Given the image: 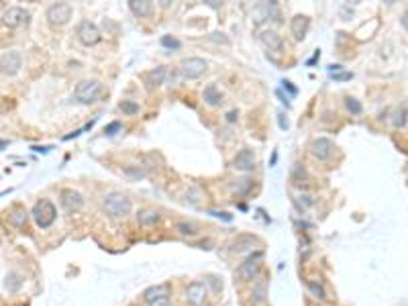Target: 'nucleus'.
<instances>
[{
	"mask_svg": "<svg viewBox=\"0 0 408 306\" xmlns=\"http://www.w3.org/2000/svg\"><path fill=\"white\" fill-rule=\"evenodd\" d=\"M102 208L106 210V215L118 219V217H127V215L131 212L133 204H131V198H129V196H124V194H120V192H110V194L104 196Z\"/></svg>",
	"mask_w": 408,
	"mask_h": 306,
	"instance_id": "nucleus-1",
	"label": "nucleus"
},
{
	"mask_svg": "<svg viewBox=\"0 0 408 306\" xmlns=\"http://www.w3.org/2000/svg\"><path fill=\"white\" fill-rule=\"evenodd\" d=\"M31 215H33V219H35V223H37L39 229H49L55 223V219H57V208H55V204L51 200L43 198V200H39L33 206Z\"/></svg>",
	"mask_w": 408,
	"mask_h": 306,
	"instance_id": "nucleus-2",
	"label": "nucleus"
},
{
	"mask_svg": "<svg viewBox=\"0 0 408 306\" xmlns=\"http://www.w3.org/2000/svg\"><path fill=\"white\" fill-rule=\"evenodd\" d=\"M261 261H263V251H255L251 253L239 267H237V276L243 280V282H253L259 271H261Z\"/></svg>",
	"mask_w": 408,
	"mask_h": 306,
	"instance_id": "nucleus-3",
	"label": "nucleus"
},
{
	"mask_svg": "<svg viewBox=\"0 0 408 306\" xmlns=\"http://www.w3.org/2000/svg\"><path fill=\"white\" fill-rule=\"evenodd\" d=\"M100 90H102V84L98 80H82L78 86H76V100L82 102V104H92L96 102V98L100 96Z\"/></svg>",
	"mask_w": 408,
	"mask_h": 306,
	"instance_id": "nucleus-4",
	"label": "nucleus"
},
{
	"mask_svg": "<svg viewBox=\"0 0 408 306\" xmlns=\"http://www.w3.org/2000/svg\"><path fill=\"white\" fill-rule=\"evenodd\" d=\"M206 70H208V64H206L202 57H188V59H184V62L180 64V68H178V72H180V76H182L184 80H196V78H200Z\"/></svg>",
	"mask_w": 408,
	"mask_h": 306,
	"instance_id": "nucleus-5",
	"label": "nucleus"
},
{
	"mask_svg": "<svg viewBox=\"0 0 408 306\" xmlns=\"http://www.w3.org/2000/svg\"><path fill=\"white\" fill-rule=\"evenodd\" d=\"M280 21V9H278V3H259L257 7H253V13H251V21L253 25H261L263 21Z\"/></svg>",
	"mask_w": 408,
	"mask_h": 306,
	"instance_id": "nucleus-6",
	"label": "nucleus"
},
{
	"mask_svg": "<svg viewBox=\"0 0 408 306\" xmlns=\"http://www.w3.org/2000/svg\"><path fill=\"white\" fill-rule=\"evenodd\" d=\"M72 13H74L72 5H68V3H55V5H51L47 9V21L53 27H61V25H66L72 19Z\"/></svg>",
	"mask_w": 408,
	"mask_h": 306,
	"instance_id": "nucleus-7",
	"label": "nucleus"
},
{
	"mask_svg": "<svg viewBox=\"0 0 408 306\" xmlns=\"http://www.w3.org/2000/svg\"><path fill=\"white\" fill-rule=\"evenodd\" d=\"M23 68V57L19 51H7L3 57H0V72H3L5 76H15L19 74Z\"/></svg>",
	"mask_w": 408,
	"mask_h": 306,
	"instance_id": "nucleus-8",
	"label": "nucleus"
},
{
	"mask_svg": "<svg viewBox=\"0 0 408 306\" xmlns=\"http://www.w3.org/2000/svg\"><path fill=\"white\" fill-rule=\"evenodd\" d=\"M76 35H78V39H80L82 45H96L100 41V31L90 21H82L78 25V29H76Z\"/></svg>",
	"mask_w": 408,
	"mask_h": 306,
	"instance_id": "nucleus-9",
	"label": "nucleus"
},
{
	"mask_svg": "<svg viewBox=\"0 0 408 306\" xmlns=\"http://www.w3.org/2000/svg\"><path fill=\"white\" fill-rule=\"evenodd\" d=\"M333 141L327 139V137H317L312 143H310V153L319 160V162H327L331 156H333Z\"/></svg>",
	"mask_w": 408,
	"mask_h": 306,
	"instance_id": "nucleus-10",
	"label": "nucleus"
},
{
	"mask_svg": "<svg viewBox=\"0 0 408 306\" xmlns=\"http://www.w3.org/2000/svg\"><path fill=\"white\" fill-rule=\"evenodd\" d=\"M206 294H208L206 284L196 280V282L188 284V288H186V302L192 304V306H200L206 300Z\"/></svg>",
	"mask_w": 408,
	"mask_h": 306,
	"instance_id": "nucleus-11",
	"label": "nucleus"
},
{
	"mask_svg": "<svg viewBox=\"0 0 408 306\" xmlns=\"http://www.w3.org/2000/svg\"><path fill=\"white\" fill-rule=\"evenodd\" d=\"M3 23H5L7 27H11V29H17V27H21L23 23H25V25L29 23V13H27L25 9H21V7H11V9L3 15Z\"/></svg>",
	"mask_w": 408,
	"mask_h": 306,
	"instance_id": "nucleus-12",
	"label": "nucleus"
},
{
	"mask_svg": "<svg viewBox=\"0 0 408 306\" xmlns=\"http://www.w3.org/2000/svg\"><path fill=\"white\" fill-rule=\"evenodd\" d=\"M233 168L239 172H251L255 168V153L251 149H241L233 160Z\"/></svg>",
	"mask_w": 408,
	"mask_h": 306,
	"instance_id": "nucleus-13",
	"label": "nucleus"
},
{
	"mask_svg": "<svg viewBox=\"0 0 408 306\" xmlns=\"http://www.w3.org/2000/svg\"><path fill=\"white\" fill-rule=\"evenodd\" d=\"M59 200H61V206H64L68 212H78V210H82V206H84V198H82V194L76 192V190H64Z\"/></svg>",
	"mask_w": 408,
	"mask_h": 306,
	"instance_id": "nucleus-14",
	"label": "nucleus"
},
{
	"mask_svg": "<svg viewBox=\"0 0 408 306\" xmlns=\"http://www.w3.org/2000/svg\"><path fill=\"white\" fill-rule=\"evenodd\" d=\"M259 41H261V45H263L265 49H269V51H282V47H284L282 37H280L274 29L261 31V33H259Z\"/></svg>",
	"mask_w": 408,
	"mask_h": 306,
	"instance_id": "nucleus-15",
	"label": "nucleus"
},
{
	"mask_svg": "<svg viewBox=\"0 0 408 306\" xmlns=\"http://www.w3.org/2000/svg\"><path fill=\"white\" fill-rule=\"evenodd\" d=\"M308 27H310V19L304 17V15H296L290 23V29H292V35L296 41H304L306 33H308Z\"/></svg>",
	"mask_w": 408,
	"mask_h": 306,
	"instance_id": "nucleus-16",
	"label": "nucleus"
},
{
	"mask_svg": "<svg viewBox=\"0 0 408 306\" xmlns=\"http://www.w3.org/2000/svg\"><path fill=\"white\" fill-rule=\"evenodd\" d=\"M170 290H172L170 284H155V286H151V288H147V290L143 292V300H145L147 304H151V302L158 300V298L170 296Z\"/></svg>",
	"mask_w": 408,
	"mask_h": 306,
	"instance_id": "nucleus-17",
	"label": "nucleus"
},
{
	"mask_svg": "<svg viewBox=\"0 0 408 306\" xmlns=\"http://www.w3.org/2000/svg\"><path fill=\"white\" fill-rule=\"evenodd\" d=\"M267 280L265 278H259L257 282H253V288H251V302L253 304H261L265 298H267Z\"/></svg>",
	"mask_w": 408,
	"mask_h": 306,
	"instance_id": "nucleus-18",
	"label": "nucleus"
},
{
	"mask_svg": "<svg viewBox=\"0 0 408 306\" xmlns=\"http://www.w3.org/2000/svg\"><path fill=\"white\" fill-rule=\"evenodd\" d=\"M129 9H131V13H133L135 17H149L153 5L149 3V0H131V3H129Z\"/></svg>",
	"mask_w": 408,
	"mask_h": 306,
	"instance_id": "nucleus-19",
	"label": "nucleus"
},
{
	"mask_svg": "<svg viewBox=\"0 0 408 306\" xmlns=\"http://www.w3.org/2000/svg\"><path fill=\"white\" fill-rule=\"evenodd\" d=\"M202 98H204V102L208 106H218L223 102V94H221V90H218L216 84H208L204 88V92H202Z\"/></svg>",
	"mask_w": 408,
	"mask_h": 306,
	"instance_id": "nucleus-20",
	"label": "nucleus"
},
{
	"mask_svg": "<svg viewBox=\"0 0 408 306\" xmlns=\"http://www.w3.org/2000/svg\"><path fill=\"white\" fill-rule=\"evenodd\" d=\"M160 219H162V215H160V210H155V208H141V210L137 212L139 225H155V223H160Z\"/></svg>",
	"mask_w": 408,
	"mask_h": 306,
	"instance_id": "nucleus-21",
	"label": "nucleus"
},
{
	"mask_svg": "<svg viewBox=\"0 0 408 306\" xmlns=\"http://www.w3.org/2000/svg\"><path fill=\"white\" fill-rule=\"evenodd\" d=\"M255 237L253 235H239L235 241H233V251H237V253H241V251H249V249H253V245H255Z\"/></svg>",
	"mask_w": 408,
	"mask_h": 306,
	"instance_id": "nucleus-22",
	"label": "nucleus"
},
{
	"mask_svg": "<svg viewBox=\"0 0 408 306\" xmlns=\"http://www.w3.org/2000/svg\"><path fill=\"white\" fill-rule=\"evenodd\" d=\"M166 76H168V72H166V68H155V70H151L149 74H147V86L149 88H158V86H162L164 82H166Z\"/></svg>",
	"mask_w": 408,
	"mask_h": 306,
	"instance_id": "nucleus-23",
	"label": "nucleus"
},
{
	"mask_svg": "<svg viewBox=\"0 0 408 306\" xmlns=\"http://www.w3.org/2000/svg\"><path fill=\"white\" fill-rule=\"evenodd\" d=\"M21 286H23V278H21L19 273H9V276L5 278V290H9L11 294L19 292Z\"/></svg>",
	"mask_w": 408,
	"mask_h": 306,
	"instance_id": "nucleus-24",
	"label": "nucleus"
},
{
	"mask_svg": "<svg viewBox=\"0 0 408 306\" xmlns=\"http://www.w3.org/2000/svg\"><path fill=\"white\" fill-rule=\"evenodd\" d=\"M306 288H308V292H310L315 298H319V300H325V298H327V292H325V288H323L321 282L308 280V282H306Z\"/></svg>",
	"mask_w": 408,
	"mask_h": 306,
	"instance_id": "nucleus-25",
	"label": "nucleus"
},
{
	"mask_svg": "<svg viewBox=\"0 0 408 306\" xmlns=\"http://www.w3.org/2000/svg\"><path fill=\"white\" fill-rule=\"evenodd\" d=\"M118 108H120L124 114H129V116H133V114L139 112V104L133 102V100H122V102L118 104Z\"/></svg>",
	"mask_w": 408,
	"mask_h": 306,
	"instance_id": "nucleus-26",
	"label": "nucleus"
},
{
	"mask_svg": "<svg viewBox=\"0 0 408 306\" xmlns=\"http://www.w3.org/2000/svg\"><path fill=\"white\" fill-rule=\"evenodd\" d=\"M9 221H11L15 227H21V225L27 221V212H25L23 208H15V210L11 212V217H9Z\"/></svg>",
	"mask_w": 408,
	"mask_h": 306,
	"instance_id": "nucleus-27",
	"label": "nucleus"
},
{
	"mask_svg": "<svg viewBox=\"0 0 408 306\" xmlns=\"http://www.w3.org/2000/svg\"><path fill=\"white\" fill-rule=\"evenodd\" d=\"M345 106H347V110H349L351 114H361V110H363L361 102H359V100H355V98H351V96H347V98H345Z\"/></svg>",
	"mask_w": 408,
	"mask_h": 306,
	"instance_id": "nucleus-28",
	"label": "nucleus"
},
{
	"mask_svg": "<svg viewBox=\"0 0 408 306\" xmlns=\"http://www.w3.org/2000/svg\"><path fill=\"white\" fill-rule=\"evenodd\" d=\"M251 186H253V182H251L249 178H243V180H237V184L233 186V190H235L237 194H247V192L251 190Z\"/></svg>",
	"mask_w": 408,
	"mask_h": 306,
	"instance_id": "nucleus-29",
	"label": "nucleus"
},
{
	"mask_svg": "<svg viewBox=\"0 0 408 306\" xmlns=\"http://www.w3.org/2000/svg\"><path fill=\"white\" fill-rule=\"evenodd\" d=\"M294 180H296V184H306L308 182V174H306V170L300 166V164H296L294 166Z\"/></svg>",
	"mask_w": 408,
	"mask_h": 306,
	"instance_id": "nucleus-30",
	"label": "nucleus"
},
{
	"mask_svg": "<svg viewBox=\"0 0 408 306\" xmlns=\"http://www.w3.org/2000/svg\"><path fill=\"white\" fill-rule=\"evenodd\" d=\"M176 229H178V231H180L184 237H194V235L198 233V231H196V227H194L192 223H178V225H176Z\"/></svg>",
	"mask_w": 408,
	"mask_h": 306,
	"instance_id": "nucleus-31",
	"label": "nucleus"
},
{
	"mask_svg": "<svg viewBox=\"0 0 408 306\" xmlns=\"http://www.w3.org/2000/svg\"><path fill=\"white\" fill-rule=\"evenodd\" d=\"M127 176H131V178H135V180H141V178H145L147 176V172L145 170H139V168H133V166H127L124 170H122Z\"/></svg>",
	"mask_w": 408,
	"mask_h": 306,
	"instance_id": "nucleus-32",
	"label": "nucleus"
},
{
	"mask_svg": "<svg viewBox=\"0 0 408 306\" xmlns=\"http://www.w3.org/2000/svg\"><path fill=\"white\" fill-rule=\"evenodd\" d=\"M162 45H164V47H168V49H180V45H182V43H180L176 37L164 35V37H162Z\"/></svg>",
	"mask_w": 408,
	"mask_h": 306,
	"instance_id": "nucleus-33",
	"label": "nucleus"
},
{
	"mask_svg": "<svg viewBox=\"0 0 408 306\" xmlns=\"http://www.w3.org/2000/svg\"><path fill=\"white\" fill-rule=\"evenodd\" d=\"M406 114H408L406 108H400V110L396 112V116H394V127H396V129H402V127L406 125Z\"/></svg>",
	"mask_w": 408,
	"mask_h": 306,
	"instance_id": "nucleus-34",
	"label": "nucleus"
},
{
	"mask_svg": "<svg viewBox=\"0 0 408 306\" xmlns=\"http://www.w3.org/2000/svg\"><path fill=\"white\" fill-rule=\"evenodd\" d=\"M312 202H315V200H312V196H310V194H300V196H298V204H300L302 208H308V206H312Z\"/></svg>",
	"mask_w": 408,
	"mask_h": 306,
	"instance_id": "nucleus-35",
	"label": "nucleus"
},
{
	"mask_svg": "<svg viewBox=\"0 0 408 306\" xmlns=\"http://www.w3.org/2000/svg\"><path fill=\"white\" fill-rule=\"evenodd\" d=\"M116 131H120V123H118V120H114V123H110V125H108V127H106V129H104V133H106V135H114V133H116Z\"/></svg>",
	"mask_w": 408,
	"mask_h": 306,
	"instance_id": "nucleus-36",
	"label": "nucleus"
},
{
	"mask_svg": "<svg viewBox=\"0 0 408 306\" xmlns=\"http://www.w3.org/2000/svg\"><path fill=\"white\" fill-rule=\"evenodd\" d=\"M149 306H172V302H170V296H164V298H158V300H153Z\"/></svg>",
	"mask_w": 408,
	"mask_h": 306,
	"instance_id": "nucleus-37",
	"label": "nucleus"
},
{
	"mask_svg": "<svg viewBox=\"0 0 408 306\" xmlns=\"http://www.w3.org/2000/svg\"><path fill=\"white\" fill-rule=\"evenodd\" d=\"M210 215H212V217H216V219H223V221H227V223H231V221H233V217H231L229 212H218V210H210Z\"/></svg>",
	"mask_w": 408,
	"mask_h": 306,
	"instance_id": "nucleus-38",
	"label": "nucleus"
},
{
	"mask_svg": "<svg viewBox=\"0 0 408 306\" xmlns=\"http://www.w3.org/2000/svg\"><path fill=\"white\" fill-rule=\"evenodd\" d=\"M282 84H284V88H286V90H288V92H290V94H292V96H296V94H298V88H294V86H292V82H288V80H284V82H282Z\"/></svg>",
	"mask_w": 408,
	"mask_h": 306,
	"instance_id": "nucleus-39",
	"label": "nucleus"
},
{
	"mask_svg": "<svg viewBox=\"0 0 408 306\" xmlns=\"http://www.w3.org/2000/svg\"><path fill=\"white\" fill-rule=\"evenodd\" d=\"M237 116H239V112H237V110H229V112H227V120H229V123H235V120H237Z\"/></svg>",
	"mask_w": 408,
	"mask_h": 306,
	"instance_id": "nucleus-40",
	"label": "nucleus"
},
{
	"mask_svg": "<svg viewBox=\"0 0 408 306\" xmlns=\"http://www.w3.org/2000/svg\"><path fill=\"white\" fill-rule=\"evenodd\" d=\"M400 25H402V27H404V29L408 31V11H406V13H404V15L400 17Z\"/></svg>",
	"mask_w": 408,
	"mask_h": 306,
	"instance_id": "nucleus-41",
	"label": "nucleus"
},
{
	"mask_svg": "<svg viewBox=\"0 0 408 306\" xmlns=\"http://www.w3.org/2000/svg\"><path fill=\"white\" fill-rule=\"evenodd\" d=\"M333 78H335V80H351V78H353V74H349V72H347V74H337V76H333Z\"/></svg>",
	"mask_w": 408,
	"mask_h": 306,
	"instance_id": "nucleus-42",
	"label": "nucleus"
},
{
	"mask_svg": "<svg viewBox=\"0 0 408 306\" xmlns=\"http://www.w3.org/2000/svg\"><path fill=\"white\" fill-rule=\"evenodd\" d=\"M31 149H33V151H37V153H47L51 147H39V145H33Z\"/></svg>",
	"mask_w": 408,
	"mask_h": 306,
	"instance_id": "nucleus-43",
	"label": "nucleus"
},
{
	"mask_svg": "<svg viewBox=\"0 0 408 306\" xmlns=\"http://www.w3.org/2000/svg\"><path fill=\"white\" fill-rule=\"evenodd\" d=\"M276 94H278V98H280V100H282V102H284V104H286V108H290V102H288V98H286V96H284V94H282V92H280V90H278V92H276Z\"/></svg>",
	"mask_w": 408,
	"mask_h": 306,
	"instance_id": "nucleus-44",
	"label": "nucleus"
},
{
	"mask_svg": "<svg viewBox=\"0 0 408 306\" xmlns=\"http://www.w3.org/2000/svg\"><path fill=\"white\" fill-rule=\"evenodd\" d=\"M341 68H343V66H339V64H333V66H329V72H331V74H335V72H341Z\"/></svg>",
	"mask_w": 408,
	"mask_h": 306,
	"instance_id": "nucleus-45",
	"label": "nucleus"
},
{
	"mask_svg": "<svg viewBox=\"0 0 408 306\" xmlns=\"http://www.w3.org/2000/svg\"><path fill=\"white\" fill-rule=\"evenodd\" d=\"M280 116V129H288V120H284V114H278Z\"/></svg>",
	"mask_w": 408,
	"mask_h": 306,
	"instance_id": "nucleus-46",
	"label": "nucleus"
}]
</instances>
